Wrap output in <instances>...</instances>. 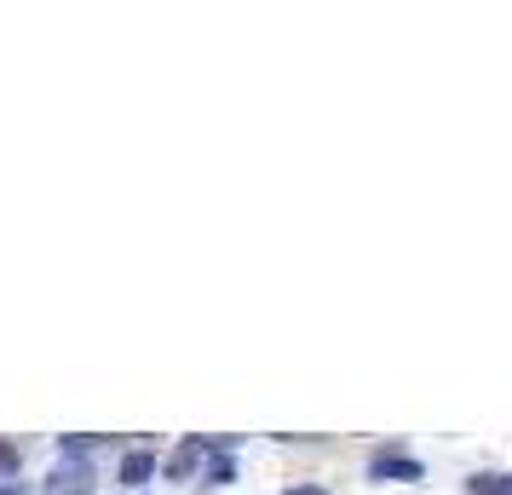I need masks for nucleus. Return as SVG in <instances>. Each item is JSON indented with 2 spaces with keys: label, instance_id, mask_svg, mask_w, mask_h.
Listing matches in <instances>:
<instances>
[{
  "label": "nucleus",
  "instance_id": "obj_1",
  "mask_svg": "<svg viewBox=\"0 0 512 495\" xmlns=\"http://www.w3.org/2000/svg\"><path fill=\"white\" fill-rule=\"evenodd\" d=\"M202 455H208V438H190V444H179L173 455H167V478H179V484H185L190 472L202 467Z\"/></svg>",
  "mask_w": 512,
  "mask_h": 495
},
{
  "label": "nucleus",
  "instance_id": "obj_2",
  "mask_svg": "<svg viewBox=\"0 0 512 495\" xmlns=\"http://www.w3.org/2000/svg\"><path fill=\"white\" fill-rule=\"evenodd\" d=\"M150 478H156V455H150V449H127V455H121V484H150Z\"/></svg>",
  "mask_w": 512,
  "mask_h": 495
},
{
  "label": "nucleus",
  "instance_id": "obj_3",
  "mask_svg": "<svg viewBox=\"0 0 512 495\" xmlns=\"http://www.w3.org/2000/svg\"><path fill=\"white\" fill-rule=\"evenodd\" d=\"M369 478H409V484H415V478H420V461H409V455H374V461H369Z\"/></svg>",
  "mask_w": 512,
  "mask_h": 495
},
{
  "label": "nucleus",
  "instance_id": "obj_4",
  "mask_svg": "<svg viewBox=\"0 0 512 495\" xmlns=\"http://www.w3.org/2000/svg\"><path fill=\"white\" fill-rule=\"evenodd\" d=\"M213 449V444H208ZM236 478V461L225 455V449H213V461H208V484H231Z\"/></svg>",
  "mask_w": 512,
  "mask_h": 495
},
{
  "label": "nucleus",
  "instance_id": "obj_5",
  "mask_svg": "<svg viewBox=\"0 0 512 495\" xmlns=\"http://www.w3.org/2000/svg\"><path fill=\"white\" fill-rule=\"evenodd\" d=\"M472 495H507V478L484 472V478H472Z\"/></svg>",
  "mask_w": 512,
  "mask_h": 495
},
{
  "label": "nucleus",
  "instance_id": "obj_6",
  "mask_svg": "<svg viewBox=\"0 0 512 495\" xmlns=\"http://www.w3.org/2000/svg\"><path fill=\"white\" fill-rule=\"evenodd\" d=\"M18 472V444H0V478H12Z\"/></svg>",
  "mask_w": 512,
  "mask_h": 495
},
{
  "label": "nucleus",
  "instance_id": "obj_7",
  "mask_svg": "<svg viewBox=\"0 0 512 495\" xmlns=\"http://www.w3.org/2000/svg\"><path fill=\"white\" fill-rule=\"evenodd\" d=\"M288 495H328V490H323V484H294Z\"/></svg>",
  "mask_w": 512,
  "mask_h": 495
},
{
  "label": "nucleus",
  "instance_id": "obj_8",
  "mask_svg": "<svg viewBox=\"0 0 512 495\" xmlns=\"http://www.w3.org/2000/svg\"><path fill=\"white\" fill-rule=\"evenodd\" d=\"M0 495H24V490H18V484H0Z\"/></svg>",
  "mask_w": 512,
  "mask_h": 495
}]
</instances>
